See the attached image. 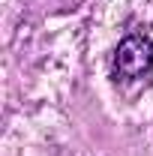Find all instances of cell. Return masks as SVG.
Returning <instances> with one entry per match:
<instances>
[{
  "mask_svg": "<svg viewBox=\"0 0 153 156\" xmlns=\"http://www.w3.org/2000/svg\"><path fill=\"white\" fill-rule=\"evenodd\" d=\"M153 66V42L141 33H132L126 36L114 51V72L126 81L132 78H141L144 72H150Z\"/></svg>",
  "mask_w": 153,
  "mask_h": 156,
  "instance_id": "1",
  "label": "cell"
}]
</instances>
